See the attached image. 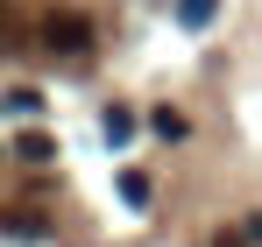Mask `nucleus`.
I'll return each instance as SVG.
<instances>
[{"label": "nucleus", "instance_id": "7", "mask_svg": "<svg viewBox=\"0 0 262 247\" xmlns=\"http://www.w3.org/2000/svg\"><path fill=\"white\" fill-rule=\"evenodd\" d=\"M14 156H21V163H50V156H57V141H50V134H21V141H14Z\"/></svg>", "mask_w": 262, "mask_h": 247}, {"label": "nucleus", "instance_id": "3", "mask_svg": "<svg viewBox=\"0 0 262 247\" xmlns=\"http://www.w3.org/2000/svg\"><path fill=\"white\" fill-rule=\"evenodd\" d=\"M0 226H7V233H21V240H43L50 233V219L36 205H14V212H0Z\"/></svg>", "mask_w": 262, "mask_h": 247}, {"label": "nucleus", "instance_id": "8", "mask_svg": "<svg viewBox=\"0 0 262 247\" xmlns=\"http://www.w3.org/2000/svg\"><path fill=\"white\" fill-rule=\"evenodd\" d=\"M36 106H43V99H36V92H7V99H0V113H14V120H29V113H36Z\"/></svg>", "mask_w": 262, "mask_h": 247}, {"label": "nucleus", "instance_id": "5", "mask_svg": "<svg viewBox=\"0 0 262 247\" xmlns=\"http://www.w3.org/2000/svg\"><path fill=\"white\" fill-rule=\"evenodd\" d=\"M149 134H156V141H184V134H191V120H184L177 106H156V113H149Z\"/></svg>", "mask_w": 262, "mask_h": 247}, {"label": "nucleus", "instance_id": "4", "mask_svg": "<svg viewBox=\"0 0 262 247\" xmlns=\"http://www.w3.org/2000/svg\"><path fill=\"white\" fill-rule=\"evenodd\" d=\"M149 198H156V184H149L142 169H121V205H128V212H149Z\"/></svg>", "mask_w": 262, "mask_h": 247}, {"label": "nucleus", "instance_id": "6", "mask_svg": "<svg viewBox=\"0 0 262 247\" xmlns=\"http://www.w3.org/2000/svg\"><path fill=\"white\" fill-rule=\"evenodd\" d=\"M213 14H220V0H177V21L184 29H213Z\"/></svg>", "mask_w": 262, "mask_h": 247}, {"label": "nucleus", "instance_id": "1", "mask_svg": "<svg viewBox=\"0 0 262 247\" xmlns=\"http://www.w3.org/2000/svg\"><path fill=\"white\" fill-rule=\"evenodd\" d=\"M43 50H57V57H78V50H92V21H85V14H71V7L43 14Z\"/></svg>", "mask_w": 262, "mask_h": 247}, {"label": "nucleus", "instance_id": "2", "mask_svg": "<svg viewBox=\"0 0 262 247\" xmlns=\"http://www.w3.org/2000/svg\"><path fill=\"white\" fill-rule=\"evenodd\" d=\"M99 134H106V149H128V141H135V106L114 99V106L99 113Z\"/></svg>", "mask_w": 262, "mask_h": 247}]
</instances>
